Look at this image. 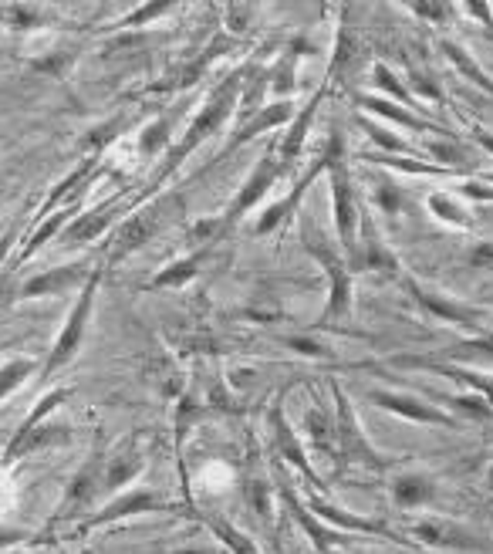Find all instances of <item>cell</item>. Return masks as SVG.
<instances>
[{"instance_id":"83f0119b","label":"cell","mask_w":493,"mask_h":554,"mask_svg":"<svg viewBox=\"0 0 493 554\" xmlns=\"http://www.w3.org/2000/svg\"><path fill=\"white\" fill-rule=\"evenodd\" d=\"M358 125H362V129L369 132L372 142L382 149L385 156H389V153H396V156H419V149L412 146L409 139L396 136V132H392L389 125H382V122H375V119H365V115H358Z\"/></svg>"},{"instance_id":"f35d334b","label":"cell","mask_w":493,"mask_h":554,"mask_svg":"<svg viewBox=\"0 0 493 554\" xmlns=\"http://www.w3.org/2000/svg\"><path fill=\"white\" fill-rule=\"evenodd\" d=\"M372 78H375V88H382V92L389 95V102H402V105L416 102V95H412V88H406V85H402L399 78H396V71H392V68H385V65H375Z\"/></svg>"},{"instance_id":"db71d44e","label":"cell","mask_w":493,"mask_h":554,"mask_svg":"<svg viewBox=\"0 0 493 554\" xmlns=\"http://www.w3.org/2000/svg\"><path fill=\"white\" fill-rule=\"evenodd\" d=\"M473 139L480 142L487 153H493V132H487V129H473Z\"/></svg>"},{"instance_id":"d6a6232c","label":"cell","mask_w":493,"mask_h":554,"mask_svg":"<svg viewBox=\"0 0 493 554\" xmlns=\"http://www.w3.org/2000/svg\"><path fill=\"white\" fill-rule=\"evenodd\" d=\"M443 55H446V58H450V61H453V65H456V68H460V71H463V75H466V78H470V82H473V85H477V88H483V92H490V95H493V82H490V75H483V71H480V65H477V61H473V58H470V51H463V48H460V44H453V41H443Z\"/></svg>"},{"instance_id":"2e32d148","label":"cell","mask_w":493,"mask_h":554,"mask_svg":"<svg viewBox=\"0 0 493 554\" xmlns=\"http://www.w3.org/2000/svg\"><path fill=\"white\" fill-rule=\"evenodd\" d=\"M102 487H105V463H102V457H92L82 470L75 473V480H71V487L65 494V507H61V514H58L61 521L82 514V507H92Z\"/></svg>"},{"instance_id":"cb8c5ba5","label":"cell","mask_w":493,"mask_h":554,"mask_svg":"<svg viewBox=\"0 0 493 554\" xmlns=\"http://www.w3.org/2000/svg\"><path fill=\"white\" fill-rule=\"evenodd\" d=\"M436 497V484L426 473H402L392 480V504H399L402 511H416V507L429 504Z\"/></svg>"},{"instance_id":"4dcf8cb0","label":"cell","mask_w":493,"mask_h":554,"mask_svg":"<svg viewBox=\"0 0 493 554\" xmlns=\"http://www.w3.org/2000/svg\"><path fill=\"white\" fill-rule=\"evenodd\" d=\"M369 163H379V166H389V169H399V173H416V176H453L450 169L436 166V163H423L416 156H379V153H369L365 156Z\"/></svg>"},{"instance_id":"484cf974","label":"cell","mask_w":493,"mask_h":554,"mask_svg":"<svg viewBox=\"0 0 493 554\" xmlns=\"http://www.w3.org/2000/svg\"><path fill=\"white\" fill-rule=\"evenodd\" d=\"M304 433H308V440L311 446H315L318 453H331V457H342L338 453V426H335V419H328V413H321L318 406H311L308 413H304Z\"/></svg>"},{"instance_id":"ab89813d","label":"cell","mask_w":493,"mask_h":554,"mask_svg":"<svg viewBox=\"0 0 493 554\" xmlns=\"http://www.w3.org/2000/svg\"><path fill=\"white\" fill-rule=\"evenodd\" d=\"M166 146H169V119L163 115V119L149 122L146 129L139 132V149L146 156H159V153H166Z\"/></svg>"},{"instance_id":"bcb514c9","label":"cell","mask_w":493,"mask_h":554,"mask_svg":"<svg viewBox=\"0 0 493 554\" xmlns=\"http://www.w3.org/2000/svg\"><path fill=\"white\" fill-rule=\"evenodd\" d=\"M412 14H423L426 21H446V14L453 11L450 4H423V0H416V4H409Z\"/></svg>"},{"instance_id":"4316f807","label":"cell","mask_w":493,"mask_h":554,"mask_svg":"<svg viewBox=\"0 0 493 554\" xmlns=\"http://www.w3.org/2000/svg\"><path fill=\"white\" fill-rule=\"evenodd\" d=\"M203 257H206V250H196V254H190V257H179V261H173L169 267H163L156 277H152L149 288H186V284H190L193 277L200 274Z\"/></svg>"},{"instance_id":"ba28073f","label":"cell","mask_w":493,"mask_h":554,"mask_svg":"<svg viewBox=\"0 0 493 554\" xmlns=\"http://www.w3.org/2000/svg\"><path fill=\"white\" fill-rule=\"evenodd\" d=\"M331 389H335V409H338L335 426H338V453H342V460H352V463H358V467H369V470H385L389 467V460H385L382 453L369 443V436L362 433L345 389L338 386V382H331Z\"/></svg>"},{"instance_id":"4fadbf2b","label":"cell","mask_w":493,"mask_h":554,"mask_svg":"<svg viewBox=\"0 0 493 554\" xmlns=\"http://www.w3.org/2000/svg\"><path fill=\"white\" fill-rule=\"evenodd\" d=\"M166 500L156 494V490H122V494L112 497V504H105L102 511L85 517L82 531H92V527H105L112 521H122V517H136V514H152V511H163Z\"/></svg>"},{"instance_id":"277c9868","label":"cell","mask_w":493,"mask_h":554,"mask_svg":"<svg viewBox=\"0 0 493 554\" xmlns=\"http://www.w3.org/2000/svg\"><path fill=\"white\" fill-rule=\"evenodd\" d=\"M321 149H325V156H328V183H331V203H335L338 247H342L345 257L352 261L355 240H358V220H362V200H358V190H355V180H352V166H348L342 129H331Z\"/></svg>"},{"instance_id":"6da1fadb","label":"cell","mask_w":493,"mask_h":554,"mask_svg":"<svg viewBox=\"0 0 493 554\" xmlns=\"http://www.w3.org/2000/svg\"><path fill=\"white\" fill-rule=\"evenodd\" d=\"M244 71L247 68L230 71V75L223 78L217 88H213V95L206 98V105H203L200 112H196V119L186 125L183 136H179L173 146H169L166 163L156 169V176H152V183L146 186V193H142L139 200H136V207H139V203L152 200V196H156L166 186L169 176H173L176 169L186 163V156H190L193 149H200L210 136H217L223 125L233 119V112H237V102H240V88H244Z\"/></svg>"},{"instance_id":"11a10c76","label":"cell","mask_w":493,"mask_h":554,"mask_svg":"<svg viewBox=\"0 0 493 554\" xmlns=\"http://www.w3.org/2000/svg\"><path fill=\"white\" fill-rule=\"evenodd\" d=\"M487 490L493 494V463H490V470H487Z\"/></svg>"},{"instance_id":"9a60e30c","label":"cell","mask_w":493,"mask_h":554,"mask_svg":"<svg viewBox=\"0 0 493 554\" xmlns=\"http://www.w3.org/2000/svg\"><path fill=\"white\" fill-rule=\"evenodd\" d=\"M122 213H125L122 196H112V200L98 203V207H92L88 213H82V217H75L65 230H61V234H65L68 244H92V240L102 237L105 230H109L112 223L122 217Z\"/></svg>"},{"instance_id":"f1b7e54d","label":"cell","mask_w":493,"mask_h":554,"mask_svg":"<svg viewBox=\"0 0 493 554\" xmlns=\"http://www.w3.org/2000/svg\"><path fill=\"white\" fill-rule=\"evenodd\" d=\"M284 500H288V504H291V511H294V517H298V521H301L304 527H308V538H311V541H315V544H318V548H321V551L335 548V544H338V541H342V538H338V534H331V527H328V531H325V524H321V521H315V517H311V511H308V507H304V504H301V500H298V497H294V494H291V490H288V487H284Z\"/></svg>"},{"instance_id":"7a4b0ae2","label":"cell","mask_w":493,"mask_h":554,"mask_svg":"<svg viewBox=\"0 0 493 554\" xmlns=\"http://www.w3.org/2000/svg\"><path fill=\"white\" fill-rule=\"evenodd\" d=\"M186 213L183 193H166V196H152L142 203L139 210H132L119 227L112 230V240L105 247V264H119L129 254H136L139 247H146L149 240H156L159 234H166L169 227H176Z\"/></svg>"},{"instance_id":"6f0895ef","label":"cell","mask_w":493,"mask_h":554,"mask_svg":"<svg viewBox=\"0 0 493 554\" xmlns=\"http://www.w3.org/2000/svg\"><path fill=\"white\" fill-rule=\"evenodd\" d=\"M0 554H4V551H0Z\"/></svg>"},{"instance_id":"f5cc1de1","label":"cell","mask_w":493,"mask_h":554,"mask_svg":"<svg viewBox=\"0 0 493 554\" xmlns=\"http://www.w3.org/2000/svg\"><path fill=\"white\" fill-rule=\"evenodd\" d=\"M17 237H21V234H17V227H11L4 237H0V264H4V257L11 254V247H14V240H17Z\"/></svg>"},{"instance_id":"c3c4849f","label":"cell","mask_w":493,"mask_h":554,"mask_svg":"<svg viewBox=\"0 0 493 554\" xmlns=\"http://www.w3.org/2000/svg\"><path fill=\"white\" fill-rule=\"evenodd\" d=\"M412 82H416V92L419 95H429V98H439V85L433 82V78L426 75V71H412Z\"/></svg>"},{"instance_id":"5b68a950","label":"cell","mask_w":493,"mask_h":554,"mask_svg":"<svg viewBox=\"0 0 493 554\" xmlns=\"http://www.w3.org/2000/svg\"><path fill=\"white\" fill-rule=\"evenodd\" d=\"M71 389H55L48 392L38 406H34V413L24 419L21 430L11 436V443H7V453H4V467H11V463L31 457V453H41V450H58V446H68L71 443V430L68 423H58V419H51L55 409H61L68 402Z\"/></svg>"},{"instance_id":"7c38bea8","label":"cell","mask_w":493,"mask_h":554,"mask_svg":"<svg viewBox=\"0 0 493 554\" xmlns=\"http://www.w3.org/2000/svg\"><path fill=\"white\" fill-rule=\"evenodd\" d=\"M352 271H379V274H399V261L389 247H385L382 234L375 230V223L369 213L362 210L358 220V240H355V254H352Z\"/></svg>"},{"instance_id":"681fc988","label":"cell","mask_w":493,"mask_h":554,"mask_svg":"<svg viewBox=\"0 0 493 554\" xmlns=\"http://www.w3.org/2000/svg\"><path fill=\"white\" fill-rule=\"evenodd\" d=\"M250 497H254V511L267 514V490H264V484H250Z\"/></svg>"},{"instance_id":"680465c9","label":"cell","mask_w":493,"mask_h":554,"mask_svg":"<svg viewBox=\"0 0 493 554\" xmlns=\"http://www.w3.org/2000/svg\"><path fill=\"white\" fill-rule=\"evenodd\" d=\"M203 554H206V551H203Z\"/></svg>"},{"instance_id":"44dd1931","label":"cell","mask_w":493,"mask_h":554,"mask_svg":"<svg viewBox=\"0 0 493 554\" xmlns=\"http://www.w3.org/2000/svg\"><path fill=\"white\" fill-rule=\"evenodd\" d=\"M406 365H426L429 372H439L446 375L450 382H456V386H466L473 389V396L487 399L493 406V375L487 372H473V369H460V365H446V362H429V359H406Z\"/></svg>"},{"instance_id":"8992f818","label":"cell","mask_w":493,"mask_h":554,"mask_svg":"<svg viewBox=\"0 0 493 554\" xmlns=\"http://www.w3.org/2000/svg\"><path fill=\"white\" fill-rule=\"evenodd\" d=\"M98 284H102V267H95L92 277L85 281L82 294H78V301L71 305L65 328L58 332L55 345H51V352H48V359H44V369H41L44 379H51L55 372H61L65 365H71V362L78 359V352H82L85 335H88V321H92V308H95Z\"/></svg>"},{"instance_id":"5bb4252c","label":"cell","mask_w":493,"mask_h":554,"mask_svg":"<svg viewBox=\"0 0 493 554\" xmlns=\"http://www.w3.org/2000/svg\"><path fill=\"white\" fill-rule=\"evenodd\" d=\"M321 173H328V156H325V149H321L318 159L311 163V169L304 173V180H301L298 186H294V190H291L288 196H284V200H277L274 207L264 210V217L257 220V234L267 237V234H274L277 227H284V223H288V220L294 217V210H298V203L304 200V193L311 190V183H315Z\"/></svg>"},{"instance_id":"d590c367","label":"cell","mask_w":493,"mask_h":554,"mask_svg":"<svg viewBox=\"0 0 493 554\" xmlns=\"http://www.w3.org/2000/svg\"><path fill=\"white\" fill-rule=\"evenodd\" d=\"M119 132H122V115H115V119H109V122H98L82 136V149L85 153H92V156H102Z\"/></svg>"},{"instance_id":"b9f144b4","label":"cell","mask_w":493,"mask_h":554,"mask_svg":"<svg viewBox=\"0 0 493 554\" xmlns=\"http://www.w3.org/2000/svg\"><path fill=\"white\" fill-rule=\"evenodd\" d=\"M173 11V4L169 0H156V4H146V7H139L136 14H129L125 21L115 24V31H125V28H139V24H149V21H156V17H163Z\"/></svg>"},{"instance_id":"603a6c76","label":"cell","mask_w":493,"mask_h":554,"mask_svg":"<svg viewBox=\"0 0 493 554\" xmlns=\"http://www.w3.org/2000/svg\"><path fill=\"white\" fill-rule=\"evenodd\" d=\"M355 98L365 112L379 115V119H385V122H396V125H402V129H412V132H433L436 129V125L423 119V115L402 109L399 102H389V98H372V95H355Z\"/></svg>"},{"instance_id":"f907efd6","label":"cell","mask_w":493,"mask_h":554,"mask_svg":"<svg viewBox=\"0 0 493 554\" xmlns=\"http://www.w3.org/2000/svg\"><path fill=\"white\" fill-rule=\"evenodd\" d=\"M291 348H298V352H308V355H325V348L321 345H311V338H288Z\"/></svg>"},{"instance_id":"d4e9b609","label":"cell","mask_w":493,"mask_h":554,"mask_svg":"<svg viewBox=\"0 0 493 554\" xmlns=\"http://www.w3.org/2000/svg\"><path fill=\"white\" fill-rule=\"evenodd\" d=\"M412 534L426 544H436V548H480L477 538H470L463 527L446 521H416L412 524Z\"/></svg>"},{"instance_id":"f546056e","label":"cell","mask_w":493,"mask_h":554,"mask_svg":"<svg viewBox=\"0 0 493 554\" xmlns=\"http://www.w3.org/2000/svg\"><path fill=\"white\" fill-rule=\"evenodd\" d=\"M146 379L152 382V389L163 392V396H176V392L183 389V372H179L176 365L166 359V355H159V359L149 362Z\"/></svg>"},{"instance_id":"e0dca14e","label":"cell","mask_w":493,"mask_h":554,"mask_svg":"<svg viewBox=\"0 0 493 554\" xmlns=\"http://www.w3.org/2000/svg\"><path fill=\"white\" fill-rule=\"evenodd\" d=\"M291 115H294V105H291V102H274V105H264V109L257 112L250 122L237 125V132H233V136H230L227 149H223L220 156L237 153L240 146H247V142H254L257 136H264V132H267V129H274V125H288V122H291Z\"/></svg>"},{"instance_id":"e575fe53","label":"cell","mask_w":493,"mask_h":554,"mask_svg":"<svg viewBox=\"0 0 493 554\" xmlns=\"http://www.w3.org/2000/svg\"><path fill=\"white\" fill-rule=\"evenodd\" d=\"M34 369H38V365H34L31 359H24V355L7 359L4 365H0V399H7L21 382H28Z\"/></svg>"},{"instance_id":"ee69618b","label":"cell","mask_w":493,"mask_h":554,"mask_svg":"<svg viewBox=\"0 0 493 554\" xmlns=\"http://www.w3.org/2000/svg\"><path fill=\"white\" fill-rule=\"evenodd\" d=\"M375 203H379L385 213H399L402 207H406V193H402L396 183L385 180L379 190H375Z\"/></svg>"},{"instance_id":"f6af8a7d","label":"cell","mask_w":493,"mask_h":554,"mask_svg":"<svg viewBox=\"0 0 493 554\" xmlns=\"http://www.w3.org/2000/svg\"><path fill=\"white\" fill-rule=\"evenodd\" d=\"M250 11L254 7H244V4H223V14H227V31L230 34H240L250 24Z\"/></svg>"},{"instance_id":"7402d4cb","label":"cell","mask_w":493,"mask_h":554,"mask_svg":"<svg viewBox=\"0 0 493 554\" xmlns=\"http://www.w3.org/2000/svg\"><path fill=\"white\" fill-rule=\"evenodd\" d=\"M142 467H146V460H142L139 450H132L129 443L119 446V450L112 453L109 463H105V490H112V494H122L125 487L132 484V480L139 477Z\"/></svg>"},{"instance_id":"ffe728a7","label":"cell","mask_w":493,"mask_h":554,"mask_svg":"<svg viewBox=\"0 0 493 554\" xmlns=\"http://www.w3.org/2000/svg\"><path fill=\"white\" fill-rule=\"evenodd\" d=\"M304 507H308L311 514H318L321 521H328V527H342V531H372V534H385V524L382 521H369V517H358V514H345L338 511L331 500L318 497L315 490H311L308 497H304Z\"/></svg>"},{"instance_id":"91938a15","label":"cell","mask_w":493,"mask_h":554,"mask_svg":"<svg viewBox=\"0 0 493 554\" xmlns=\"http://www.w3.org/2000/svg\"><path fill=\"white\" fill-rule=\"evenodd\" d=\"M490 34H493V31H490Z\"/></svg>"},{"instance_id":"74e56055","label":"cell","mask_w":493,"mask_h":554,"mask_svg":"<svg viewBox=\"0 0 493 554\" xmlns=\"http://www.w3.org/2000/svg\"><path fill=\"white\" fill-rule=\"evenodd\" d=\"M78 61V51H68V48H58V51H48L44 58H34L31 68L41 71V75H51V78H65Z\"/></svg>"},{"instance_id":"60d3db41","label":"cell","mask_w":493,"mask_h":554,"mask_svg":"<svg viewBox=\"0 0 493 554\" xmlns=\"http://www.w3.org/2000/svg\"><path fill=\"white\" fill-rule=\"evenodd\" d=\"M446 402H450V409H456V413H463V419H473V423L493 419V406L480 396H450Z\"/></svg>"},{"instance_id":"30bf717a","label":"cell","mask_w":493,"mask_h":554,"mask_svg":"<svg viewBox=\"0 0 493 554\" xmlns=\"http://www.w3.org/2000/svg\"><path fill=\"white\" fill-rule=\"evenodd\" d=\"M92 271L95 267H88L85 261H75V264L51 267V271H44V274H34L31 281H24L21 288L11 291V305L28 301V298H51V294H65L71 288H85Z\"/></svg>"},{"instance_id":"52a82bcc","label":"cell","mask_w":493,"mask_h":554,"mask_svg":"<svg viewBox=\"0 0 493 554\" xmlns=\"http://www.w3.org/2000/svg\"><path fill=\"white\" fill-rule=\"evenodd\" d=\"M284 173H288V166H284L281 159H277L274 149L257 159V166H254V173H250V180H247L244 186H240V193L230 200L227 213H223V217H217V223H220V237L227 234V230L237 227V223L247 217V210H254L257 203H261L264 196L274 190V183L281 180Z\"/></svg>"},{"instance_id":"8fae6325","label":"cell","mask_w":493,"mask_h":554,"mask_svg":"<svg viewBox=\"0 0 493 554\" xmlns=\"http://www.w3.org/2000/svg\"><path fill=\"white\" fill-rule=\"evenodd\" d=\"M406 288L433 318H443V321H450V325H460L473 335L483 332V311L480 308L463 305V301H453V298H446V294H439V291H429L416 281V277H406Z\"/></svg>"},{"instance_id":"ac0fdd59","label":"cell","mask_w":493,"mask_h":554,"mask_svg":"<svg viewBox=\"0 0 493 554\" xmlns=\"http://www.w3.org/2000/svg\"><path fill=\"white\" fill-rule=\"evenodd\" d=\"M328 88L331 82H325L318 88V95L311 98L308 105H304V112L294 115V122L288 125V132H284V139H281V146H277V159H281L284 166L291 169L294 159L301 156V149H304V139H308V129H311V122H315V112H318V105H321V98L328 95Z\"/></svg>"},{"instance_id":"7dc6e473","label":"cell","mask_w":493,"mask_h":554,"mask_svg":"<svg viewBox=\"0 0 493 554\" xmlns=\"http://www.w3.org/2000/svg\"><path fill=\"white\" fill-rule=\"evenodd\" d=\"M463 196H470V200H480V203H490L493 200V186L490 183H480V180H470L463 186Z\"/></svg>"},{"instance_id":"816d5d0a","label":"cell","mask_w":493,"mask_h":554,"mask_svg":"<svg viewBox=\"0 0 493 554\" xmlns=\"http://www.w3.org/2000/svg\"><path fill=\"white\" fill-rule=\"evenodd\" d=\"M493 261V247L490 244H483V247H477L470 254V264H477V267H483V264H490Z\"/></svg>"},{"instance_id":"7bdbcfd3","label":"cell","mask_w":493,"mask_h":554,"mask_svg":"<svg viewBox=\"0 0 493 554\" xmlns=\"http://www.w3.org/2000/svg\"><path fill=\"white\" fill-rule=\"evenodd\" d=\"M4 14H11L7 17V24L17 31H34V28H41V14L34 11V7H24V4H7L4 7Z\"/></svg>"},{"instance_id":"8d00e7d4","label":"cell","mask_w":493,"mask_h":554,"mask_svg":"<svg viewBox=\"0 0 493 554\" xmlns=\"http://www.w3.org/2000/svg\"><path fill=\"white\" fill-rule=\"evenodd\" d=\"M443 359H490L493 362V332H480V335L466 338L463 345H453L450 352H443Z\"/></svg>"},{"instance_id":"836d02e7","label":"cell","mask_w":493,"mask_h":554,"mask_svg":"<svg viewBox=\"0 0 493 554\" xmlns=\"http://www.w3.org/2000/svg\"><path fill=\"white\" fill-rule=\"evenodd\" d=\"M206 527H210V531L217 534V538L227 544L233 554H261L254 548V541H250L247 534H240L227 517H206Z\"/></svg>"},{"instance_id":"1f68e13d","label":"cell","mask_w":493,"mask_h":554,"mask_svg":"<svg viewBox=\"0 0 493 554\" xmlns=\"http://www.w3.org/2000/svg\"><path fill=\"white\" fill-rule=\"evenodd\" d=\"M426 207H429V213H433L436 220H443V223H453V227H473L470 210L460 207V203H456L450 193H433L426 200Z\"/></svg>"},{"instance_id":"9c48e42d","label":"cell","mask_w":493,"mask_h":554,"mask_svg":"<svg viewBox=\"0 0 493 554\" xmlns=\"http://www.w3.org/2000/svg\"><path fill=\"white\" fill-rule=\"evenodd\" d=\"M369 402L379 409H389V413H396L402 419H409V423H423V426H446V430H460V419L453 413H446V409L433 406V402L412 396V392H392V389H375L369 392Z\"/></svg>"},{"instance_id":"3957f363","label":"cell","mask_w":493,"mask_h":554,"mask_svg":"<svg viewBox=\"0 0 493 554\" xmlns=\"http://www.w3.org/2000/svg\"><path fill=\"white\" fill-rule=\"evenodd\" d=\"M301 247L308 250V254L315 257V261L325 267V274H328L325 318H321L318 325L321 328H325V325H342V321L352 315V281H355V271H352V264H348L345 250L338 247L315 220H304L301 223Z\"/></svg>"},{"instance_id":"9f6ffc18","label":"cell","mask_w":493,"mask_h":554,"mask_svg":"<svg viewBox=\"0 0 493 554\" xmlns=\"http://www.w3.org/2000/svg\"><path fill=\"white\" fill-rule=\"evenodd\" d=\"M483 180H487V183L493 186V173H487V176H483Z\"/></svg>"},{"instance_id":"d6986e66","label":"cell","mask_w":493,"mask_h":554,"mask_svg":"<svg viewBox=\"0 0 493 554\" xmlns=\"http://www.w3.org/2000/svg\"><path fill=\"white\" fill-rule=\"evenodd\" d=\"M271 423H274V446L281 450V457L288 460V463H294L304 477L311 480V484H318V477H315V467L308 463V457H304V446H301V440L294 436V430H291V423H288V416H284V406L277 402L274 406V413H271Z\"/></svg>"}]
</instances>
